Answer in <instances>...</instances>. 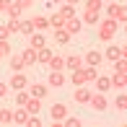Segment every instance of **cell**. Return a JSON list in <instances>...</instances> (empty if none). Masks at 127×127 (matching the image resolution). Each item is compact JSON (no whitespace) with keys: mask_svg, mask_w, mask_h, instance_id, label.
I'll list each match as a JSON object with an SVG mask.
<instances>
[{"mask_svg":"<svg viewBox=\"0 0 127 127\" xmlns=\"http://www.w3.org/2000/svg\"><path fill=\"white\" fill-rule=\"evenodd\" d=\"M114 67H117L119 73H127V60L125 57H117V60H114Z\"/></svg>","mask_w":127,"mask_h":127,"instance_id":"1f68e13d","label":"cell"},{"mask_svg":"<svg viewBox=\"0 0 127 127\" xmlns=\"http://www.w3.org/2000/svg\"><path fill=\"white\" fill-rule=\"evenodd\" d=\"M24 106L29 109V114H39V109H42V99H34V96H31Z\"/></svg>","mask_w":127,"mask_h":127,"instance_id":"ac0fdd59","label":"cell"},{"mask_svg":"<svg viewBox=\"0 0 127 127\" xmlns=\"http://www.w3.org/2000/svg\"><path fill=\"white\" fill-rule=\"evenodd\" d=\"M8 86H10V88H16V91H21V88H26V86H29V78L24 75V73H16V75L8 80Z\"/></svg>","mask_w":127,"mask_h":127,"instance_id":"3957f363","label":"cell"},{"mask_svg":"<svg viewBox=\"0 0 127 127\" xmlns=\"http://www.w3.org/2000/svg\"><path fill=\"white\" fill-rule=\"evenodd\" d=\"M55 39L60 44H70V34H67L65 29H55Z\"/></svg>","mask_w":127,"mask_h":127,"instance_id":"7402d4cb","label":"cell"},{"mask_svg":"<svg viewBox=\"0 0 127 127\" xmlns=\"http://www.w3.org/2000/svg\"><path fill=\"white\" fill-rule=\"evenodd\" d=\"M49 26H55V29H65V18H62L60 13H55V16L49 18Z\"/></svg>","mask_w":127,"mask_h":127,"instance_id":"4316f807","label":"cell"},{"mask_svg":"<svg viewBox=\"0 0 127 127\" xmlns=\"http://www.w3.org/2000/svg\"><path fill=\"white\" fill-rule=\"evenodd\" d=\"M117 29H119V24H117V21H114V18H106V21H104V24L99 26V36L104 39V42H106V39H112L114 34H117Z\"/></svg>","mask_w":127,"mask_h":127,"instance_id":"6da1fadb","label":"cell"},{"mask_svg":"<svg viewBox=\"0 0 127 127\" xmlns=\"http://www.w3.org/2000/svg\"><path fill=\"white\" fill-rule=\"evenodd\" d=\"M60 16H62V18H75V5H70V3H65V5H62V8H60Z\"/></svg>","mask_w":127,"mask_h":127,"instance_id":"44dd1931","label":"cell"},{"mask_svg":"<svg viewBox=\"0 0 127 127\" xmlns=\"http://www.w3.org/2000/svg\"><path fill=\"white\" fill-rule=\"evenodd\" d=\"M49 117L55 119V122H62V119L67 117V106L62 101H57V104H52V109H49Z\"/></svg>","mask_w":127,"mask_h":127,"instance_id":"7a4b0ae2","label":"cell"},{"mask_svg":"<svg viewBox=\"0 0 127 127\" xmlns=\"http://www.w3.org/2000/svg\"><path fill=\"white\" fill-rule=\"evenodd\" d=\"M10 34H13V31L8 29V24H3V26H0V39H8Z\"/></svg>","mask_w":127,"mask_h":127,"instance_id":"8d00e7d4","label":"cell"},{"mask_svg":"<svg viewBox=\"0 0 127 127\" xmlns=\"http://www.w3.org/2000/svg\"><path fill=\"white\" fill-rule=\"evenodd\" d=\"M80 29H83V21L80 18H67L65 21V31L67 34H80Z\"/></svg>","mask_w":127,"mask_h":127,"instance_id":"5b68a950","label":"cell"},{"mask_svg":"<svg viewBox=\"0 0 127 127\" xmlns=\"http://www.w3.org/2000/svg\"><path fill=\"white\" fill-rule=\"evenodd\" d=\"M80 67H83V60H80V57L78 55H70V57H67V60H65V70H80Z\"/></svg>","mask_w":127,"mask_h":127,"instance_id":"52a82bcc","label":"cell"},{"mask_svg":"<svg viewBox=\"0 0 127 127\" xmlns=\"http://www.w3.org/2000/svg\"><path fill=\"white\" fill-rule=\"evenodd\" d=\"M91 96H94V94H91L88 88H78V91H75V96H73V99H75L78 104H88V101H91Z\"/></svg>","mask_w":127,"mask_h":127,"instance_id":"4fadbf2b","label":"cell"},{"mask_svg":"<svg viewBox=\"0 0 127 127\" xmlns=\"http://www.w3.org/2000/svg\"><path fill=\"white\" fill-rule=\"evenodd\" d=\"M96 88H99V94H106L109 88H112V78L104 75V78H96Z\"/></svg>","mask_w":127,"mask_h":127,"instance_id":"2e32d148","label":"cell"},{"mask_svg":"<svg viewBox=\"0 0 127 127\" xmlns=\"http://www.w3.org/2000/svg\"><path fill=\"white\" fill-rule=\"evenodd\" d=\"M5 13H8L10 18H18V16H21V8H18V5H16V3H10V8L5 10Z\"/></svg>","mask_w":127,"mask_h":127,"instance_id":"d6a6232c","label":"cell"},{"mask_svg":"<svg viewBox=\"0 0 127 127\" xmlns=\"http://www.w3.org/2000/svg\"><path fill=\"white\" fill-rule=\"evenodd\" d=\"M112 86H127V73H114L112 75Z\"/></svg>","mask_w":127,"mask_h":127,"instance_id":"cb8c5ba5","label":"cell"},{"mask_svg":"<svg viewBox=\"0 0 127 127\" xmlns=\"http://www.w3.org/2000/svg\"><path fill=\"white\" fill-rule=\"evenodd\" d=\"M10 55V44H8V39H0V57H8Z\"/></svg>","mask_w":127,"mask_h":127,"instance_id":"4dcf8cb0","label":"cell"},{"mask_svg":"<svg viewBox=\"0 0 127 127\" xmlns=\"http://www.w3.org/2000/svg\"><path fill=\"white\" fill-rule=\"evenodd\" d=\"M99 18H101V10H86V16H83V24L94 26V24H99Z\"/></svg>","mask_w":127,"mask_h":127,"instance_id":"5bb4252c","label":"cell"},{"mask_svg":"<svg viewBox=\"0 0 127 127\" xmlns=\"http://www.w3.org/2000/svg\"><path fill=\"white\" fill-rule=\"evenodd\" d=\"M18 31L24 34V36H31L36 29H34V24H31V21H18Z\"/></svg>","mask_w":127,"mask_h":127,"instance_id":"ffe728a7","label":"cell"},{"mask_svg":"<svg viewBox=\"0 0 127 127\" xmlns=\"http://www.w3.org/2000/svg\"><path fill=\"white\" fill-rule=\"evenodd\" d=\"M10 67H13V73H21V70H24V57H21V55L10 57Z\"/></svg>","mask_w":127,"mask_h":127,"instance_id":"d4e9b609","label":"cell"},{"mask_svg":"<svg viewBox=\"0 0 127 127\" xmlns=\"http://www.w3.org/2000/svg\"><path fill=\"white\" fill-rule=\"evenodd\" d=\"M29 94H31L34 99H44L49 91H47V86H44V83H36V86H31V91H29Z\"/></svg>","mask_w":127,"mask_h":127,"instance_id":"9a60e30c","label":"cell"},{"mask_svg":"<svg viewBox=\"0 0 127 127\" xmlns=\"http://www.w3.org/2000/svg\"><path fill=\"white\" fill-rule=\"evenodd\" d=\"M5 94H8V83L0 80V99H5Z\"/></svg>","mask_w":127,"mask_h":127,"instance_id":"74e56055","label":"cell"},{"mask_svg":"<svg viewBox=\"0 0 127 127\" xmlns=\"http://www.w3.org/2000/svg\"><path fill=\"white\" fill-rule=\"evenodd\" d=\"M31 24L36 31H47L49 29V18H44V16H36V18H31Z\"/></svg>","mask_w":127,"mask_h":127,"instance_id":"e0dca14e","label":"cell"},{"mask_svg":"<svg viewBox=\"0 0 127 127\" xmlns=\"http://www.w3.org/2000/svg\"><path fill=\"white\" fill-rule=\"evenodd\" d=\"M21 57H24V62H26V65H34V62H36V49H34V47H24Z\"/></svg>","mask_w":127,"mask_h":127,"instance_id":"7c38bea8","label":"cell"},{"mask_svg":"<svg viewBox=\"0 0 127 127\" xmlns=\"http://www.w3.org/2000/svg\"><path fill=\"white\" fill-rule=\"evenodd\" d=\"M47 65L52 67V70H65V57H60V55H52V60L47 62Z\"/></svg>","mask_w":127,"mask_h":127,"instance_id":"d6986e66","label":"cell"},{"mask_svg":"<svg viewBox=\"0 0 127 127\" xmlns=\"http://www.w3.org/2000/svg\"><path fill=\"white\" fill-rule=\"evenodd\" d=\"M73 83H75V86H83V83H86V75H83V67H80V70H73Z\"/></svg>","mask_w":127,"mask_h":127,"instance_id":"f546056e","label":"cell"},{"mask_svg":"<svg viewBox=\"0 0 127 127\" xmlns=\"http://www.w3.org/2000/svg\"><path fill=\"white\" fill-rule=\"evenodd\" d=\"M101 60H104V55L99 49H91V52H86V65H101Z\"/></svg>","mask_w":127,"mask_h":127,"instance_id":"8992f818","label":"cell"},{"mask_svg":"<svg viewBox=\"0 0 127 127\" xmlns=\"http://www.w3.org/2000/svg\"><path fill=\"white\" fill-rule=\"evenodd\" d=\"M122 55H125L122 47H114V44H112V47H106V57H109V60H117V57H122Z\"/></svg>","mask_w":127,"mask_h":127,"instance_id":"603a6c76","label":"cell"},{"mask_svg":"<svg viewBox=\"0 0 127 127\" xmlns=\"http://www.w3.org/2000/svg\"><path fill=\"white\" fill-rule=\"evenodd\" d=\"M91 106H94L96 109V112H104V109H106V96H104V94H99V96H91Z\"/></svg>","mask_w":127,"mask_h":127,"instance_id":"8fae6325","label":"cell"},{"mask_svg":"<svg viewBox=\"0 0 127 127\" xmlns=\"http://www.w3.org/2000/svg\"><path fill=\"white\" fill-rule=\"evenodd\" d=\"M65 3H70V5H75V3H80V0H65Z\"/></svg>","mask_w":127,"mask_h":127,"instance_id":"ab89813d","label":"cell"},{"mask_svg":"<svg viewBox=\"0 0 127 127\" xmlns=\"http://www.w3.org/2000/svg\"><path fill=\"white\" fill-rule=\"evenodd\" d=\"M29 117H31V114H29V109H26V106H18V109L13 112V122H16V125H26V122H29Z\"/></svg>","mask_w":127,"mask_h":127,"instance_id":"277c9868","label":"cell"},{"mask_svg":"<svg viewBox=\"0 0 127 127\" xmlns=\"http://www.w3.org/2000/svg\"><path fill=\"white\" fill-rule=\"evenodd\" d=\"M49 60H52V49L47 47V44H44L42 49H36V62H39V65H47Z\"/></svg>","mask_w":127,"mask_h":127,"instance_id":"ba28073f","label":"cell"},{"mask_svg":"<svg viewBox=\"0 0 127 127\" xmlns=\"http://www.w3.org/2000/svg\"><path fill=\"white\" fill-rule=\"evenodd\" d=\"M114 106H117V109H127V96H125V94H119V96H117V101H114Z\"/></svg>","mask_w":127,"mask_h":127,"instance_id":"836d02e7","label":"cell"},{"mask_svg":"<svg viewBox=\"0 0 127 127\" xmlns=\"http://www.w3.org/2000/svg\"><path fill=\"white\" fill-rule=\"evenodd\" d=\"M65 125L67 127H80V119L78 117H65Z\"/></svg>","mask_w":127,"mask_h":127,"instance_id":"e575fe53","label":"cell"},{"mask_svg":"<svg viewBox=\"0 0 127 127\" xmlns=\"http://www.w3.org/2000/svg\"><path fill=\"white\" fill-rule=\"evenodd\" d=\"M16 5H18L21 10H26V8H31V5H34V0H16Z\"/></svg>","mask_w":127,"mask_h":127,"instance_id":"d590c367","label":"cell"},{"mask_svg":"<svg viewBox=\"0 0 127 127\" xmlns=\"http://www.w3.org/2000/svg\"><path fill=\"white\" fill-rule=\"evenodd\" d=\"M86 10H104L101 0H86Z\"/></svg>","mask_w":127,"mask_h":127,"instance_id":"f1b7e54d","label":"cell"},{"mask_svg":"<svg viewBox=\"0 0 127 127\" xmlns=\"http://www.w3.org/2000/svg\"><path fill=\"white\" fill-rule=\"evenodd\" d=\"M10 8V0H0V10H8Z\"/></svg>","mask_w":127,"mask_h":127,"instance_id":"f35d334b","label":"cell"},{"mask_svg":"<svg viewBox=\"0 0 127 127\" xmlns=\"http://www.w3.org/2000/svg\"><path fill=\"white\" fill-rule=\"evenodd\" d=\"M47 83H49V86H57V88L65 86V75H62V70H52L49 78H47Z\"/></svg>","mask_w":127,"mask_h":127,"instance_id":"9c48e42d","label":"cell"},{"mask_svg":"<svg viewBox=\"0 0 127 127\" xmlns=\"http://www.w3.org/2000/svg\"><path fill=\"white\" fill-rule=\"evenodd\" d=\"M0 122H3V125H8V122H13V112H10V109H0Z\"/></svg>","mask_w":127,"mask_h":127,"instance_id":"83f0119b","label":"cell"},{"mask_svg":"<svg viewBox=\"0 0 127 127\" xmlns=\"http://www.w3.org/2000/svg\"><path fill=\"white\" fill-rule=\"evenodd\" d=\"M29 47L42 49V47H44V34H42V31H34L31 36H29Z\"/></svg>","mask_w":127,"mask_h":127,"instance_id":"30bf717a","label":"cell"},{"mask_svg":"<svg viewBox=\"0 0 127 127\" xmlns=\"http://www.w3.org/2000/svg\"><path fill=\"white\" fill-rule=\"evenodd\" d=\"M29 99H31V94H29L26 88H21L18 94H16V104H18V106H24V104H26Z\"/></svg>","mask_w":127,"mask_h":127,"instance_id":"484cf974","label":"cell"},{"mask_svg":"<svg viewBox=\"0 0 127 127\" xmlns=\"http://www.w3.org/2000/svg\"><path fill=\"white\" fill-rule=\"evenodd\" d=\"M52 3H65V0H52Z\"/></svg>","mask_w":127,"mask_h":127,"instance_id":"60d3db41","label":"cell"}]
</instances>
